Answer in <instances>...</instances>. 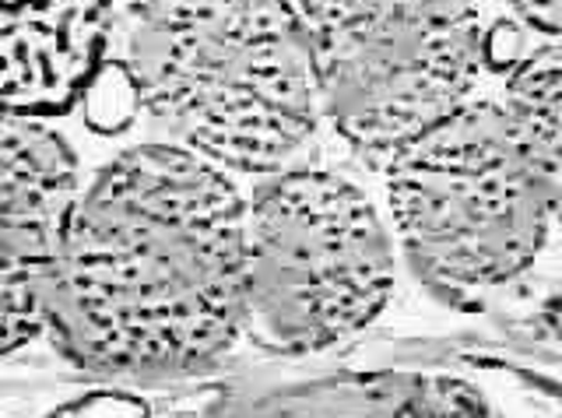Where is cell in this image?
Masks as SVG:
<instances>
[{
    "label": "cell",
    "instance_id": "6da1fadb",
    "mask_svg": "<svg viewBox=\"0 0 562 418\" xmlns=\"http://www.w3.org/2000/svg\"><path fill=\"white\" fill-rule=\"evenodd\" d=\"M46 335L81 370L201 373L243 338V194L176 145H134L78 190Z\"/></svg>",
    "mask_w": 562,
    "mask_h": 418
},
{
    "label": "cell",
    "instance_id": "7a4b0ae2",
    "mask_svg": "<svg viewBox=\"0 0 562 418\" xmlns=\"http://www.w3.org/2000/svg\"><path fill=\"white\" fill-rule=\"evenodd\" d=\"M127 75L169 145L228 177L292 169L321 124L295 0H134Z\"/></svg>",
    "mask_w": 562,
    "mask_h": 418
},
{
    "label": "cell",
    "instance_id": "3957f363",
    "mask_svg": "<svg viewBox=\"0 0 562 418\" xmlns=\"http://www.w3.org/2000/svg\"><path fill=\"white\" fill-rule=\"evenodd\" d=\"M380 177L412 268L447 292L499 289L535 268L562 194L482 92L397 148Z\"/></svg>",
    "mask_w": 562,
    "mask_h": 418
},
{
    "label": "cell",
    "instance_id": "277c9868",
    "mask_svg": "<svg viewBox=\"0 0 562 418\" xmlns=\"http://www.w3.org/2000/svg\"><path fill=\"white\" fill-rule=\"evenodd\" d=\"M394 292L391 233L356 183L278 169L243 197V335L310 355L356 338Z\"/></svg>",
    "mask_w": 562,
    "mask_h": 418
},
{
    "label": "cell",
    "instance_id": "5b68a950",
    "mask_svg": "<svg viewBox=\"0 0 562 418\" xmlns=\"http://www.w3.org/2000/svg\"><path fill=\"white\" fill-rule=\"evenodd\" d=\"M295 8L321 116L373 172L479 95L488 43L474 0H295Z\"/></svg>",
    "mask_w": 562,
    "mask_h": 418
},
{
    "label": "cell",
    "instance_id": "8992f818",
    "mask_svg": "<svg viewBox=\"0 0 562 418\" xmlns=\"http://www.w3.org/2000/svg\"><path fill=\"white\" fill-rule=\"evenodd\" d=\"M78 159L46 120L0 110V355L46 335Z\"/></svg>",
    "mask_w": 562,
    "mask_h": 418
},
{
    "label": "cell",
    "instance_id": "52a82bcc",
    "mask_svg": "<svg viewBox=\"0 0 562 418\" xmlns=\"http://www.w3.org/2000/svg\"><path fill=\"white\" fill-rule=\"evenodd\" d=\"M113 0H0V110L49 120L92 89L113 36Z\"/></svg>",
    "mask_w": 562,
    "mask_h": 418
},
{
    "label": "cell",
    "instance_id": "ba28073f",
    "mask_svg": "<svg viewBox=\"0 0 562 418\" xmlns=\"http://www.w3.org/2000/svg\"><path fill=\"white\" fill-rule=\"evenodd\" d=\"M222 418H496L488 400L450 376H334L236 400Z\"/></svg>",
    "mask_w": 562,
    "mask_h": 418
},
{
    "label": "cell",
    "instance_id": "9c48e42d",
    "mask_svg": "<svg viewBox=\"0 0 562 418\" xmlns=\"http://www.w3.org/2000/svg\"><path fill=\"white\" fill-rule=\"evenodd\" d=\"M520 151L544 180L562 187V57L559 43H541L520 57L496 95Z\"/></svg>",
    "mask_w": 562,
    "mask_h": 418
},
{
    "label": "cell",
    "instance_id": "30bf717a",
    "mask_svg": "<svg viewBox=\"0 0 562 418\" xmlns=\"http://www.w3.org/2000/svg\"><path fill=\"white\" fill-rule=\"evenodd\" d=\"M503 4L514 11V19L524 29H531L544 43L559 39V0H503Z\"/></svg>",
    "mask_w": 562,
    "mask_h": 418
}]
</instances>
